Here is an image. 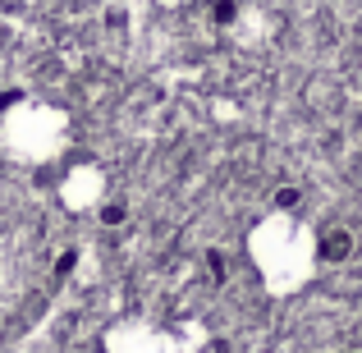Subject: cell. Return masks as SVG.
I'll use <instances>...</instances> for the list:
<instances>
[{
    "label": "cell",
    "instance_id": "3957f363",
    "mask_svg": "<svg viewBox=\"0 0 362 353\" xmlns=\"http://www.w3.org/2000/svg\"><path fill=\"white\" fill-rule=\"evenodd\" d=\"M101 225H124V221H129V207H124V202H101Z\"/></svg>",
    "mask_w": 362,
    "mask_h": 353
},
{
    "label": "cell",
    "instance_id": "277c9868",
    "mask_svg": "<svg viewBox=\"0 0 362 353\" xmlns=\"http://www.w3.org/2000/svg\"><path fill=\"white\" fill-rule=\"evenodd\" d=\"M216 18H221V23H234V5H230V0H221V5H216Z\"/></svg>",
    "mask_w": 362,
    "mask_h": 353
},
{
    "label": "cell",
    "instance_id": "7a4b0ae2",
    "mask_svg": "<svg viewBox=\"0 0 362 353\" xmlns=\"http://www.w3.org/2000/svg\"><path fill=\"white\" fill-rule=\"evenodd\" d=\"M303 207V193L293 184H284V188H275V212H298Z\"/></svg>",
    "mask_w": 362,
    "mask_h": 353
},
{
    "label": "cell",
    "instance_id": "6da1fadb",
    "mask_svg": "<svg viewBox=\"0 0 362 353\" xmlns=\"http://www.w3.org/2000/svg\"><path fill=\"white\" fill-rule=\"evenodd\" d=\"M354 230L349 225H326V230H317V238H312V253H317L321 266H344L349 257H354Z\"/></svg>",
    "mask_w": 362,
    "mask_h": 353
}]
</instances>
